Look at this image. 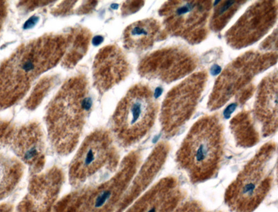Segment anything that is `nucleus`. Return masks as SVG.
<instances>
[{
    "label": "nucleus",
    "instance_id": "39448f33",
    "mask_svg": "<svg viewBox=\"0 0 278 212\" xmlns=\"http://www.w3.org/2000/svg\"><path fill=\"white\" fill-rule=\"evenodd\" d=\"M148 86L139 83L130 88L112 114L109 128L119 146L138 144L151 131L158 106Z\"/></svg>",
    "mask_w": 278,
    "mask_h": 212
},
{
    "label": "nucleus",
    "instance_id": "5701e85b",
    "mask_svg": "<svg viewBox=\"0 0 278 212\" xmlns=\"http://www.w3.org/2000/svg\"><path fill=\"white\" fill-rule=\"evenodd\" d=\"M222 71L221 67L217 64H214L210 69V74L212 76H217L221 73Z\"/></svg>",
    "mask_w": 278,
    "mask_h": 212
},
{
    "label": "nucleus",
    "instance_id": "9b49d317",
    "mask_svg": "<svg viewBox=\"0 0 278 212\" xmlns=\"http://www.w3.org/2000/svg\"><path fill=\"white\" fill-rule=\"evenodd\" d=\"M159 29V24L153 19L138 20L127 27L123 34L124 47L129 50L143 52L153 45Z\"/></svg>",
    "mask_w": 278,
    "mask_h": 212
},
{
    "label": "nucleus",
    "instance_id": "b1692460",
    "mask_svg": "<svg viewBox=\"0 0 278 212\" xmlns=\"http://www.w3.org/2000/svg\"><path fill=\"white\" fill-rule=\"evenodd\" d=\"M234 3H235V1H227V2L225 3V5H224L221 8L220 10H219V14H223L224 12H226V10H228L229 8Z\"/></svg>",
    "mask_w": 278,
    "mask_h": 212
},
{
    "label": "nucleus",
    "instance_id": "f3484780",
    "mask_svg": "<svg viewBox=\"0 0 278 212\" xmlns=\"http://www.w3.org/2000/svg\"><path fill=\"white\" fill-rule=\"evenodd\" d=\"M143 1H127L122 5L121 14L123 17H127L138 12L144 6Z\"/></svg>",
    "mask_w": 278,
    "mask_h": 212
},
{
    "label": "nucleus",
    "instance_id": "a878e982",
    "mask_svg": "<svg viewBox=\"0 0 278 212\" xmlns=\"http://www.w3.org/2000/svg\"><path fill=\"white\" fill-rule=\"evenodd\" d=\"M102 41H103V38L100 36L95 37L93 39V44H94L96 45H99L102 43Z\"/></svg>",
    "mask_w": 278,
    "mask_h": 212
},
{
    "label": "nucleus",
    "instance_id": "cd10ccee",
    "mask_svg": "<svg viewBox=\"0 0 278 212\" xmlns=\"http://www.w3.org/2000/svg\"><path fill=\"white\" fill-rule=\"evenodd\" d=\"M220 1H216L215 2V3H214V6H216V5H217L218 3Z\"/></svg>",
    "mask_w": 278,
    "mask_h": 212
},
{
    "label": "nucleus",
    "instance_id": "20e7f679",
    "mask_svg": "<svg viewBox=\"0 0 278 212\" xmlns=\"http://www.w3.org/2000/svg\"><path fill=\"white\" fill-rule=\"evenodd\" d=\"M276 144H265L248 162L225 193L226 202L236 212H252L266 198L276 177Z\"/></svg>",
    "mask_w": 278,
    "mask_h": 212
},
{
    "label": "nucleus",
    "instance_id": "f8f14e48",
    "mask_svg": "<svg viewBox=\"0 0 278 212\" xmlns=\"http://www.w3.org/2000/svg\"><path fill=\"white\" fill-rule=\"evenodd\" d=\"M71 39L67 52L62 60L66 69H71L83 58L90 46L92 33L86 27L76 26L70 29Z\"/></svg>",
    "mask_w": 278,
    "mask_h": 212
},
{
    "label": "nucleus",
    "instance_id": "ddd939ff",
    "mask_svg": "<svg viewBox=\"0 0 278 212\" xmlns=\"http://www.w3.org/2000/svg\"><path fill=\"white\" fill-rule=\"evenodd\" d=\"M22 169L18 162L0 155V199L13 190L21 176Z\"/></svg>",
    "mask_w": 278,
    "mask_h": 212
},
{
    "label": "nucleus",
    "instance_id": "7ed1b4c3",
    "mask_svg": "<svg viewBox=\"0 0 278 212\" xmlns=\"http://www.w3.org/2000/svg\"><path fill=\"white\" fill-rule=\"evenodd\" d=\"M224 147L223 127L214 119H205L186 134L177 153V163L192 183L203 182L219 172Z\"/></svg>",
    "mask_w": 278,
    "mask_h": 212
},
{
    "label": "nucleus",
    "instance_id": "f257e3e1",
    "mask_svg": "<svg viewBox=\"0 0 278 212\" xmlns=\"http://www.w3.org/2000/svg\"><path fill=\"white\" fill-rule=\"evenodd\" d=\"M70 39L69 30L46 34L20 46L0 69V107L19 100L40 75L62 62Z\"/></svg>",
    "mask_w": 278,
    "mask_h": 212
},
{
    "label": "nucleus",
    "instance_id": "423d86ee",
    "mask_svg": "<svg viewBox=\"0 0 278 212\" xmlns=\"http://www.w3.org/2000/svg\"><path fill=\"white\" fill-rule=\"evenodd\" d=\"M118 146L109 129L98 127L88 134L69 165L70 184L77 188L116 172L121 161Z\"/></svg>",
    "mask_w": 278,
    "mask_h": 212
},
{
    "label": "nucleus",
    "instance_id": "bb28decb",
    "mask_svg": "<svg viewBox=\"0 0 278 212\" xmlns=\"http://www.w3.org/2000/svg\"><path fill=\"white\" fill-rule=\"evenodd\" d=\"M162 89L160 87H158L157 88L155 91V93L154 94V96L155 98H159L160 96L161 95L162 93Z\"/></svg>",
    "mask_w": 278,
    "mask_h": 212
},
{
    "label": "nucleus",
    "instance_id": "6ab92c4d",
    "mask_svg": "<svg viewBox=\"0 0 278 212\" xmlns=\"http://www.w3.org/2000/svg\"><path fill=\"white\" fill-rule=\"evenodd\" d=\"M38 17H36V16L31 17L29 20H27L25 22V24H24V29H28L33 28L38 22Z\"/></svg>",
    "mask_w": 278,
    "mask_h": 212
},
{
    "label": "nucleus",
    "instance_id": "1a4fd4ad",
    "mask_svg": "<svg viewBox=\"0 0 278 212\" xmlns=\"http://www.w3.org/2000/svg\"><path fill=\"white\" fill-rule=\"evenodd\" d=\"M170 151L169 143L161 141L155 145L142 162L122 199V203H128L140 196L150 188L166 162Z\"/></svg>",
    "mask_w": 278,
    "mask_h": 212
},
{
    "label": "nucleus",
    "instance_id": "4be33fe9",
    "mask_svg": "<svg viewBox=\"0 0 278 212\" xmlns=\"http://www.w3.org/2000/svg\"><path fill=\"white\" fill-rule=\"evenodd\" d=\"M192 8V6L191 4L188 3L187 5L179 8L177 10V13L178 14L181 15L185 14L188 12H190L191 9Z\"/></svg>",
    "mask_w": 278,
    "mask_h": 212
},
{
    "label": "nucleus",
    "instance_id": "4468645a",
    "mask_svg": "<svg viewBox=\"0 0 278 212\" xmlns=\"http://www.w3.org/2000/svg\"><path fill=\"white\" fill-rule=\"evenodd\" d=\"M231 131L238 145L244 148H250L259 141V134L249 122L239 124L234 122Z\"/></svg>",
    "mask_w": 278,
    "mask_h": 212
},
{
    "label": "nucleus",
    "instance_id": "a211bd4d",
    "mask_svg": "<svg viewBox=\"0 0 278 212\" xmlns=\"http://www.w3.org/2000/svg\"><path fill=\"white\" fill-rule=\"evenodd\" d=\"M97 3V1H84L83 3L75 10V13L77 15L89 14L95 9Z\"/></svg>",
    "mask_w": 278,
    "mask_h": 212
},
{
    "label": "nucleus",
    "instance_id": "2eb2a0df",
    "mask_svg": "<svg viewBox=\"0 0 278 212\" xmlns=\"http://www.w3.org/2000/svg\"><path fill=\"white\" fill-rule=\"evenodd\" d=\"M58 81V77L57 76H51L46 77L40 81L37 86V88L34 91L32 95L29 98V104L30 106L38 104L41 100L46 95L51 89L55 86Z\"/></svg>",
    "mask_w": 278,
    "mask_h": 212
},
{
    "label": "nucleus",
    "instance_id": "393cba45",
    "mask_svg": "<svg viewBox=\"0 0 278 212\" xmlns=\"http://www.w3.org/2000/svg\"><path fill=\"white\" fill-rule=\"evenodd\" d=\"M12 206L7 204L0 205V212H12Z\"/></svg>",
    "mask_w": 278,
    "mask_h": 212
},
{
    "label": "nucleus",
    "instance_id": "f03ea898",
    "mask_svg": "<svg viewBox=\"0 0 278 212\" xmlns=\"http://www.w3.org/2000/svg\"><path fill=\"white\" fill-rule=\"evenodd\" d=\"M93 108L86 75L67 79L51 101L46 115L49 139L58 155L67 156L76 151Z\"/></svg>",
    "mask_w": 278,
    "mask_h": 212
},
{
    "label": "nucleus",
    "instance_id": "412c9836",
    "mask_svg": "<svg viewBox=\"0 0 278 212\" xmlns=\"http://www.w3.org/2000/svg\"><path fill=\"white\" fill-rule=\"evenodd\" d=\"M237 107V105L236 103H232L229 105L224 112V116L226 119H229L234 111L235 110L236 108Z\"/></svg>",
    "mask_w": 278,
    "mask_h": 212
},
{
    "label": "nucleus",
    "instance_id": "0eeeda50",
    "mask_svg": "<svg viewBox=\"0 0 278 212\" xmlns=\"http://www.w3.org/2000/svg\"><path fill=\"white\" fill-rule=\"evenodd\" d=\"M131 70V64L121 48L114 44L105 46L93 62V84L102 95L124 81Z\"/></svg>",
    "mask_w": 278,
    "mask_h": 212
},
{
    "label": "nucleus",
    "instance_id": "6e6552de",
    "mask_svg": "<svg viewBox=\"0 0 278 212\" xmlns=\"http://www.w3.org/2000/svg\"><path fill=\"white\" fill-rule=\"evenodd\" d=\"M65 180L64 170L55 166L34 180L29 193L18 212H47L61 191Z\"/></svg>",
    "mask_w": 278,
    "mask_h": 212
},
{
    "label": "nucleus",
    "instance_id": "aec40b11",
    "mask_svg": "<svg viewBox=\"0 0 278 212\" xmlns=\"http://www.w3.org/2000/svg\"><path fill=\"white\" fill-rule=\"evenodd\" d=\"M6 6L5 2L0 1V30L6 16Z\"/></svg>",
    "mask_w": 278,
    "mask_h": 212
},
{
    "label": "nucleus",
    "instance_id": "9d476101",
    "mask_svg": "<svg viewBox=\"0 0 278 212\" xmlns=\"http://www.w3.org/2000/svg\"><path fill=\"white\" fill-rule=\"evenodd\" d=\"M17 155L29 164L37 163L39 168L44 164L45 143L43 131L38 125L29 124L21 129L14 139Z\"/></svg>",
    "mask_w": 278,
    "mask_h": 212
},
{
    "label": "nucleus",
    "instance_id": "dca6fc26",
    "mask_svg": "<svg viewBox=\"0 0 278 212\" xmlns=\"http://www.w3.org/2000/svg\"><path fill=\"white\" fill-rule=\"evenodd\" d=\"M77 1H63L57 7L55 8L52 13L55 16H68L74 13V8L76 5Z\"/></svg>",
    "mask_w": 278,
    "mask_h": 212
}]
</instances>
